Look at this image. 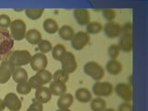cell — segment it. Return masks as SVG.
I'll return each mask as SVG.
<instances>
[{
  "label": "cell",
  "instance_id": "cell-35",
  "mask_svg": "<svg viewBox=\"0 0 148 111\" xmlns=\"http://www.w3.org/2000/svg\"><path fill=\"white\" fill-rule=\"evenodd\" d=\"M43 108H44L43 104L40 103L39 101L35 100L30 105V106L27 108L26 111H43Z\"/></svg>",
  "mask_w": 148,
  "mask_h": 111
},
{
  "label": "cell",
  "instance_id": "cell-8",
  "mask_svg": "<svg viewBox=\"0 0 148 111\" xmlns=\"http://www.w3.org/2000/svg\"><path fill=\"white\" fill-rule=\"evenodd\" d=\"M113 85L106 82H96L92 85V92L96 96H109L113 92Z\"/></svg>",
  "mask_w": 148,
  "mask_h": 111
},
{
  "label": "cell",
  "instance_id": "cell-9",
  "mask_svg": "<svg viewBox=\"0 0 148 111\" xmlns=\"http://www.w3.org/2000/svg\"><path fill=\"white\" fill-rule=\"evenodd\" d=\"M47 57L43 53H36L32 56L30 62L32 69L35 71H41L45 69V68L47 67Z\"/></svg>",
  "mask_w": 148,
  "mask_h": 111
},
{
  "label": "cell",
  "instance_id": "cell-30",
  "mask_svg": "<svg viewBox=\"0 0 148 111\" xmlns=\"http://www.w3.org/2000/svg\"><path fill=\"white\" fill-rule=\"evenodd\" d=\"M32 89V87L31 86L30 82H28V81L18 83V85L16 87L17 92H18V94H21V95H28V94H30Z\"/></svg>",
  "mask_w": 148,
  "mask_h": 111
},
{
  "label": "cell",
  "instance_id": "cell-33",
  "mask_svg": "<svg viewBox=\"0 0 148 111\" xmlns=\"http://www.w3.org/2000/svg\"><path fill=\"white\" fill-rule=\"evenodd\" d=\"M102 14H103V18L108 22L113 21V20L116 18V15H117L115 9L113 8H105L103 12H102Z\"/></svg>",
  "mask_w": 148,
  "mask_h": 111
},
{
  "label": "cell",
  "instance_id": "cell-5",
  "mask_svg": "<svg viewBox=\"0 0 148 111\" xmlns=\"http://www.w3.org/2000/svg\"><path fill=\"white\" fill-rule=\"evenodd\" d=\"M52 78L53 76L51 72L46 71V69H44V71H37L35 75L31 77L28 82H30V84L32 88L37 89V88H39L41 86H44L46 83H50L52 82Z\"/></svg>",
  "mask_w": 148,
  "mask_h": 111
},
{
  "label": "cell",
  "instance_id": "cell-23",
  "mask_svg": "<svg viewBox=\"0 0 148 111\" xmlns=\"http://www.w3.org/2000/svg\"><path fill=\"white\" fill-rule=\"evenodd\" d=\"M58 32L59 37H61L65 41H71L74 34H75L73 29L69 25H63L62 27H60Z\"/></svg>",
  "mask_w": 148,
  "mask_h": 111
},
{
  "label": "cell",
  "instance_id": "cell-37",
  "mask_svg": "<svg viewBox=\"0 0 148 111\" xmlns=\"http://www.w3.org/2000/svg\"><path fill=\"white\" fill-rule=\"evenodd\" d=\"M5 108H6V106H5L4 100H2L1 98H0V111H4Z\"/></svg>",
  "mask_w": 148,
  "mask_h": 111
},
{
  "label": "cell",
  "instance_id": "cell-27",
  "mask_svg": "<svg viewBox=\"0 0 148 111\" xmlns=\"http://www.w3.org/2000/svg\"><path fill=\"white\" fill-rule=\"evenodd\" d=\"M86 31L88 34H97L103 31V25L99 21H90L86 25Z\"/></svg>",
  "mask_w": 148,
  "mask_h": 111
},
{
  "label": "cell",
  "instance_id": "cell-18",
  "mask_svg": "<svg viewBox=\"0 0 148 111\" xmlns=\"http://www.w3.org/2000/svg\"><path fill=\"white\" fill-rule=\"evenodd\" d=\"M73 95L71 94H63L59 96V98L58 100V106L60 109H66L69 108L73 104Z\"/></svg>",
  "mask_w": 148,
  "mask_h": 111
},
{
  "label": "cell",
  "instance_id": "cell-12",
  "mask_svg": "<svg viewBox=\"0 0 148 111\" xmlns=\"http://www.w3.org/2000/svg\"><path fill=\"white\" fill-rule=\"evenodd\" d=\"M117 95L123 99L125 102H131L132 100V88L127 83H119L115 88Z\"/></svg>",
  "mask_w": 148,
  "mask_h": 111
},
{
  "label": "cell",
  "instance_id": "cell-19",
  "mask_svg": "<svg viewBox=\"0 0 148 111\" xmlns=\"http://www.w3.org/2000/svg\"><path fill=\"white\" fill-rule=\"evenodd\" d=\"M106 71L112 75H119L122 71V64L117 59H110L106 65Z\"/></svg>",
  "mask_w": 148,
  "mask_h": 111
},
{
  "label": "cell",
  "instance_id": "cell-15",
  "mask_svg": "<svg viewBox=\"0 0 148 111\" xmlns=\"http://www.w3.org/2000/svg\"><path fill=\"white\" fill-rule=\"evenodd\" d=\"M73 15L79 25H87L90 22L91 16L90 12L86 8H76L74 9Z\"/></svg>",
  "mask_w": 148,
  "mask_h": 111
},
{
  "label": "cell",
  "instance_id": "cell-36",
  "mask_svg": "<svg viewBox=\"0 0 148 111\" xmlns=\"http://www.w3.org/2000/svg\"><path fill=\"white\" fill-rule=\"evenodd\" d=\"M119 111H132V106L130 102H124L119 106Z\"/></svg>",
  "mask_w": 148,
  "mask_h": 111
},
{
  "label": "cell",
  "instance_id": "cell-28",
  "mask_svg": "<svg viewBox=\"0 0 148 111\" xmlns=\"http://www.w3.org/2000/svg\"><path fill=\"white\" fill-rule=\"evenodd\" d=\"M66 52H67L66 47L61 44H58L52 48V57L54 58V59L60 61Z\"/></svg>",
  "mask_w": 148,
  "mask_h": 111
},
{
  "label": "cell",
  "instance_id": "cell-34",
  "mask_svg": "<svg viewBox=\"0 0 148 111\" xmlns=\"http://www.w3.org/2000/svg\"><path fill=\"white\" fill-rule=\"evenodd\" d=\"M11 24V20L9 16L6 15V14H1L0 15V29H5L10 27Z\"/></svg>",
  "mask_w": 148,
  "mask_h": 111
},
{
  "label": "cell",
  "instance_id": "cell-24",
  "mask_svg": "<svg viewBox=\"0 0 148 111\" xmlns=\"http://www.w3.org/2000/svg\"><path fill=\"white\" fill-rule=\"evenodd\" d=\"M43 27L46 32H48V34H51L58 32L59 29L58 22L55 20H53V18H46V20H45L43 23Z\"/></svg>",
  "mask_w": 148,
  "mask_h": 111
},
{
  "label": "cell",
  "instance_id": "cell-39",
  "mask_svg": "<svg viewBox=\"0 0 148 111\" xmlns=\"http://www.w3.org/2000/svg\"><path fill=\"white\" fill-rule=\"evenodd\" d=\"M105 111H116L115 109H113V108H106V110Z\"/></svg>",
  "mask_w": 148,
  "mask_h": 111
},
{
  "label": "cell",
  "instance_id": "cell-10",
  "mask_svg": "<svg viewBox=\"0 0 148 111\" xmlns=\"http://www.w3.org/2000/svg\"><path fill=\"white\" fill-rule=\"evenodd\" d=\"M90 41L89 34L85 32H78L74 34L73 38L71 39V46L75 50H82L85 47L87 44Z\"/></svg>",
  "mask_w": 148,
  "mask_h": 111
},
{
  "label": "cell",
  "instance_id": "cell-17",
  "mask_svg": "<svg viewBox=\"0 0 148 111\" xmlns=\"http://www.w3.org/2000/svg\"><path fill=\"white\" fill-rule=\"evenodd\" d=\"M49 90L51 92V94L54 95H61L65 94L67 91V86L66 83L57 82V81H53L49 83Z\"/></svg>",
  "mask_w": 148,
  "mask_h": 111
},
{
  "label": "cell",
  "instance_id": "cell-26",
  "mask_svg": "<svg viewBox=\"0 0 148 111\" xmlns=\"http://www.w3.org/2000/svg\"><path fill=\"white\" fill-rule=\"evenodd\" d=\"M106 108V102L102 97H96L91 102V109L92 111H105Z\"/></svg>",
  "mask_w": 148,
  "mask_h": 111
},
{
  "label": "cell",
  "instance_id": "cell-38",
  "mask_svg": "<svg viewBox=\"0 0 148 111\" xmlns=\"http://www.w3.org/2000/svg\"><path fill=\"white\" fill-rule=\"evenodd\" d=\"M57 111H71L69 108H66V109H60V108H58Z\"/></svg>",
  "mask_w": 148,
  "mask_h": 111
},
{
  "label": "cell",
  "instance_id": "cell-4",
  "mask_svg": "<svg viewBox=\"0 0 148 111\" xmlns=\"http://www.w3.org/2000/svg\"><path fill=\"white\" fill-rule=\"evenodd\" d=\"M83 71L85 74L90 76L95 81L99 82L105 77V69L101 66L99 63L95 61H89L87 62L84 67H83Z\"/></svg>",
  "mask_w": 148,
  "mask_h": 111
},
{
  "label": "cell",
  "instance_id": "cell-14",
  "mask_svg": "<svg viewBox=\"0 0 148 111\" xmlns=\"http://www.w3.org/2000/svg\"><path fill=\"white\" fill-rule=\"evenodd\" d=\"M104 32L108 38H117L120 36V34H121V26L114 21L106 22L104 26Z\"/></svg>",
  "mask_w": 148,
  "mask_h": 111
},
{
  "label": "cell",
  "instance_id": "cell-6",
  "mask_svg": "<svg viewBox=\"0 0 148 111\" xmlns=\"http://www.w3.org/2000/svg\"><path fill=\"white\" fill-rule=\"evenodd\" d=\"M10 34L13 40L21 41L25 38L26 35V24L22 20H15L11 21L10 24Z\"/></svg>",
  "mask_w": 148,
  "mask_h": 111
},
{
  "label": "cell",
  "instance_id": "cell-2",
  "mask_svg": "<svg viewBox=\"0 0 148 111\" xmlns=\"http://www.w3.org/2000/svg\"><path fill=\"white\" fill-rule=\"evenodd\" d=\"M119 46L120 50L129 53L132 49V24L131 22H127L121 27V34H120Z\"/></svg>",
  "mask_w": 148,
  "mask_h": 111
},
{
  "label": "cell",
  "instance_id": "cell-1",
  "mask_svg": "<svg viewBox=\"0 0 148 111\" xmlns=\"http://www.w3.org/2000/svg\"><path fill=\"white\" fill-rule=\"evenodd\" d=\"M14 40L8 30L0 29V61L7 59L12 52Z\"/></svg>",
  "mask_w": 148,
  "mask_h": 111
},
{
  "label": "cell",
  "instance_id": "cell-16",
  "mask_svg": "<svg viewBox=\"0 0 148 111\" xmlns=\"http://www.w3.org/2000/svg\"><path fill=\"white\" fill-rule=\"evenodd\" d=\"M51 97H52V94H51L48 87L41 86L39 88H37L35 91V98L37 101H39L42 104H45L49 102Z\"/></svg>",
  "mask_w": 148,
  "mask_h": 111
},
{
  "label": "cell",
  "instance_id": "cell-29",
  "mask_svg": "<svg viewBox=\"0 0 148 111\" xmlns=\"http://www.w3.org/2000/svg\"><path fill=\"white\" fill-rule=\"evenodd\" d=\"M69 74L68 72H66L63 69H58L53 74V80L54 81H57V82H63V83H66L69 81Z\"/></svg>",
  "mask_w": 148,
  "mask_h": 111
},
{
  "label": "cell",
  "instance_id": "cell-22",
  "mask_svg": "<svg viewBox=\"0 0 148 111\" xmlns=\"http://www.w3.org/2000/svg\"><path fill=\"white\" fill-rule=\"evenodd\" d=\"M75 97L81 103H88L92 100V94L86 88H80L76 91Z\"/></svg>",
  "mask_w": 148,
  "mask_h": 111
},
{
  "label": "cell",
  "instance_id": "cell-11",
  "mask_svg": "<svg viewBox=\"0 0 148 111\" xmlns=\"http://www.w3.org/2000/svg\"><path fill=\"white\" fill-rule=\"evenodd\" d=\"M4 103L6 108L10 111H18L21 108V101L14 92H8L4 98Z\"/></svg>",
  "mask_w": 148,
  "mask_h": 111
},
{
  "label": "cell",
  "instance_id": "cell-3",
  "mask_svg": "<svg viewBox=\"0 0 148 111\" xmlns=\"http://www.w3.org/2000/svg\"><path fill=\"white\" fill-rule=\"evenodd\" d=\"M31 58L32 56L28 50H15L12 51L9 57L5 60H7L13 68H18L29 64Z\"/></svg>",
  "mask_w": 148,
  "mask_h": 111
},
{
  "label": "cell",
  "instance_id": "cell-32",
  "mask_svg": "<svg viewBox=\"0 0 148 111\" xmlns=\"http://www.w3.org/2000/svg\"><path fill=\"white\" fill-rule=\"evenodd\" d=\"M120 48L119 45H111L108 49V54L111 59H116L119 57L120 55Z\"/></svg>",
  "mask_w": 148,
  "mask_h": 111
},
{
  "label": "cell",
  "instance_id": "cell-7",
  "mask_svg": "<svg viewBox=\"0 0 148 111\" xmlns=\"http://www.w3.org/2000/svg\"><path fill=\"white\" fill-rule=\"evenodd\" d=\"M60 61H61L62 69L68 72L69 74L74 72L77 69L78 65L76 61V58L71 52H68L67 51Z\"/></svg>",
  "mask_w": 148,
  "mask_h": 111
},
{
  "label": "cell",
  "instance_id": "cell-20",
  "mask_svg": "<svg viewBox=\"0 0 148 111\" xmlns=\"http://www.w3.org/2000/svg\"><path fill=\"white\" fill-rule=\"evenodd\" d=\"M12 79L14 82L17 83H20L22 82H27L28 81V73L25 69L21 67L15 68L12 71Z\"/></svg>",
  "mask_w": 148,
  "mask_h": 111
},
{
  "label": "cell",
  "instance_id": "cell-21",
  "mask_svg": "<svg viewBox=\"0 0 148 111\" xmlns=\"http://www.w3.org/2000/svg\"><path fill=\"white\" fill-rule=\"evenodd\" d=\"M25 38L32 45H38L42 40V34L38 30L31 29L26 32Z\"/></svg>",
  "mask_w": 148,
  "mask_h": 111
},
{
  "label": "cell",
  "instance_id": "cell-13",
  "mask_svg": "<svg viewBox=\"0 0 148 111\" xmlns=\"http://www.w3.org/2000/svg\"><path fill=\"white\" fill-rule=\"evenodd\" d=\"M13 68L7 60H3L0 64V84H4L9 81L12 76Z\"/></svg>",
  "mask_w": 148,
  "mask_h": 111
},
{
  "label": "cell",
  "instance_id": "cell-25",
  "mask_svg": "<svg viewBox=\"0 0 148 111\" xmlns=\"http://www.w3.org/2000/svg\"><path fill=\"white\" fill-rule=\"evenodd\" d=\"M44 11H45V9L42 8H30L25 9V14L30 20L34 21V20H38V18H40L42 17V15H43Z\"/></svg>",
  "mask_w": 148,
  "mask_h": 111
},
{
  "label": "cell",
  "instance_id": "cell-31",
  "mask_svg": "<svg viewBox=\"0 0 148 111\" xmlns=\"http://www.w3.org/2000/svg\"><path fill=\"white\" fill-rule=\"evenodd\" d=\"M52 44L48 40H41V42L38 44V49L43 54H46L52 51Z\"/></svg>",
  "mask_w": 148,
  "mask_h": 111
}]
</instances>
